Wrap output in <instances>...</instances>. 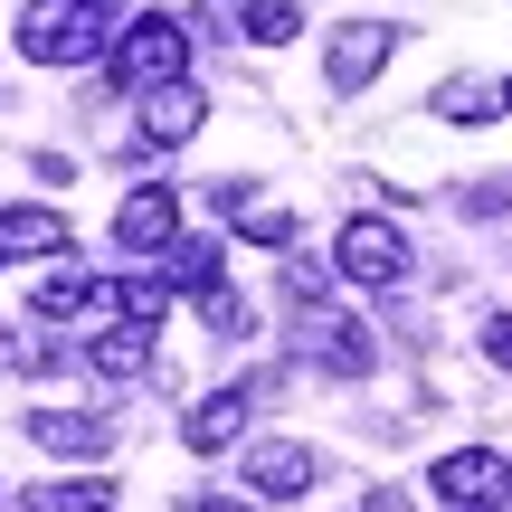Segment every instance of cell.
Instances as JSON below:
<instances>
[{
  "label": "cell",
  "mask_w": 512,
  "mask_h": 512,
  "mask_svg": "<svg viewBox=\"0 0 512 512\" xmlns=\"http://www.w3.org/2000/svg\"><path fill=\"white\" fill-rule=\"evenodd\" d=\"M389 57H399V29H389V19H342V29H332V48H323L332 95H361L370 76L389 67Z\"/></svg>",
  "instance_id": "5b68a950"
},
{
  "label": "cell",
  "mask_w": 512,
  "mask_h": 512,
  "mask_svg": "<svg viewBox=\"0 0 512 512\" xmlns=\"http://www.w3.org/2000/svg\"><path fill=\"white\" fill-rule=\"evenodd\" d=\"M294 228H304L294 209H256V200L238 209V238H247V247H294Z\"/></svg>",
  "instance_id": "ffe728a7"
},
{
  "label": "cell",
  "mask_w": 512,
  "mask_h": 512,
  "mask_svg": "<svg viewBox=\"0 0 512 512\" xmlns=\"http://www.w3.org/2000/svg\"><path fill=\"white\" fill-rule=\"evenodd\" d=\"M190 313H200V332H219V342H247V332H256V323H247V294L228 285V275L190 294Z\"/></svg>",
  "instance_id": "2e32d148"
},
{
  "label": "cell",
  "mask_w": 512,
  "mask_h": 512,
  "mask_svg": "<svg viewBox=\"0 0 512 512\" xmlns=\"http://www.w3.org/2000/svg\"><path fill=\"white\" fill-rule=\"evenodd\" d=\"M181 512H247V494H200V503H181Z\"/></svg>",
  "instance_id": "cb8c5ba5"
},
{
  "label": "cell",
  "mask_w": 512,
  "mask_h": 512,
  "mask_svg": "<svg viewBox=\"0 0 512 512\" xmlns=\"http://www.w3.org/2000/svg\"><path fill=\"white\" fill-rule=\"evenodd\" d=\"M86 10H105V0H86Z\"/></svg>",
  "instance_id": "83f0119b"
},
{
  "label": "cell",
  "mask_w": 512,
  "mask_h": 512,
  "mask_svg": "<svg viewBox=\"0 0 512 512\" xmlns=\"http://www.w3.org/2000/svg\"><path fill=\"white\" fill-rule=\"evenodd\" d=\"M332 266H342V285H370V294H389L408 275V238L389 219H342V238H332Z\"/></svg>",
  "instance_id": "3957f363"
},
{
  "label": "cell",
  "mask_w": 512,
  "mask_h": 512,
  "mask_svg": "<svg viewBox=\"0 0 512 512\" xmlns=\"http://www.w3.org/2000/svg\"><path fill=\"white\" fill-rule=\"evenodd\" d=\"M200 124H209V95L190 86V76H181V86H152V95H133V133H143L152 152H181Z\"/></svg>",
  "instance_id": "52a82bcc"
},
{
  "label": "cell",
  "mask_w": 512,
  "mask_h": 512,
  "mask_svg": "<svg viewBox=\"0 0 512 512\" xmlns=\"http://www.w3.org/2000/svg\"><path fill=\"white\" fill-rule=\"evenodd\" d=\"M219 275H228V238H171L162 247V285L200 294V285H219Z\"/></svg>",
  "instance_id": "9a60e30c"
},
{
  "label": "cell",
  "mask_w": 512,
  "mask_h": 512,
  "mask_svg": "<svg viewBox=\"0 0 512 512\" xmlns=\"http://www.w3.org/2000/svg\"><path fill=\"white\" fill-rule=\"evenodd\" d=\"M313 361H323L332 380H361V370L380 361V342H370L351 313H313Z\"/></svg>",
  "instance_id": "7c38bea8"
},
{
  "label": "cell",
  "mask_w": 512,
  "mask_h": 512,
  "mask_svg": "<svg viewBox=\"0 0 512 512\" xmlns=\"http://www.w3.org/2000/svg\"><path fill=\"white\" fill-rule=\"evenodd\" d=\"M228 19H238V29L256 38V48H285V38L304 29V0H238Z\"/></svg>",
  "instance_id": "e0dca14e"
},
{
  "label": "cell",
  "mask_w": 512,
  "mask_h": 512,
  "mask_svg": "<svg viewBox=\"0 0 512 512\" xmlns=\"http://www.w3.org/2000/svg\"><path fill=\"white\" fill-rule=\"evenodd\" d=\"M29 437L48 456H114V418H95V408H29Z\"/></svg>",
  "instance_id": "30bf717a"
},
{
  "label": "cell",
  "mask_w": 512,
  "mask_h": 512,
  "mask_svg": "<svg viewBox=\"0 0 512 512\" xmlns=\"http://www.w3.org/2000/svg\"><path fill=\"white\" fill-rule=\"evenodd\" d=\"M29 512H114V484L105 475H86V484H38Z\"/></svg>",
  "instance_id": "d6986e66"
},
{
  "label": "cell",
  "mask_w": 512,
  "mask_h": 512,
  "mask_svg": "<svg viewBox=\"0 0 512 512\" xmlns=\"http://www.w3.org/2000/svg\"><path fill=\"white\" fill-rule=\"evenodd\" d=\"M0 266H10V256H0Z\"/></svg>",
  "instance_id": "f1b7e54d"
},
{
  "label": "cell",
  "mask_w": 512,
  "mask_h": 512,
  "mask_svg": "<svg viewBox=\"0 0 512 512\" xmlns=\"http://www.w3.org/2000/svg\"><path fill=\"white\" fill-rule=\"evenodd\" d=\"M456 512H484V503H456Z\"/></svg>",
  "instance_id": "4316f807"
},
{
  "label": "cell",
  "mask_w": 512,
  "mask_h": 512,
  "mask_svg": "<svg viewBox=\"0 0 512 512\" xmlns=\"http://www.w3.org/2000/svg\"><path fill=\"white\" fill-rule=\"evenodd\" d=\"M494 95H503V114H512V76H503V86H494Z\"/></svg>",
  "instance_id": "484cf974"
},
{
  "label": "cell",
  "mask_w": 512,
  "mask_h": 512,
  "mask_svg": "<svg viewBox=\"0 0 512 512\" xmlns=\"http://www.w3.org/2000/svg\"><path fill=\"white\" fill-rule=\"evenodd\" d=\"M105 48H114V29L86 0H29V10H19V57H29V67H86V57H105Z\"/></svg>",
  "instance_id": "6da1fadb"
},
{
  "label": "cell",
  "mask_w": 512,
  "mask_h": 512,
  "mask_svg": "<svg viewBox=\"0 0 512 512\" xmlns=\"http://www.w3.org/2000/svg\"><path fill=\"white\" fill-rule=\"evenodd\" d=\"M238 475H247L256 503H304L313 475H323V456H313V446H294V437H266V446H247Z\"/></svg>",
  "instance_id": "8992f818"
},
{
  "label": "cell",
  "mask_w": 512,
  "mask_h": 512,
  "mask_svg": "<svg viewBox=\"0 0 512 512\" xmlns=\"http://www.w3.org/2000/svg\"><path fill=\"white\" fill-rule=\"evenodd\" d=\"M86 370H95V380H143V370H152V332L143 323H105L86 342Z\"/></svg>",
  "instance_id": "5bb4252c"
},
{
  "label": "cell",
  "mask_w": 512,
  "mask_h": 512,
  "mask_svg": "<svg viewBox=\"0 0 512 512\" xmlns=\"http://www.w3.org/2000/svg\"><path fill=\"white\" fill-rule=\"evenodd\" d=\"M437 114H446V124H494L503 95L484 86V76H446V86H437Z\"/></svg>",
  "instance_id": "ac0fdd59"
},
{
  "label": "cell",
  "mask_w": 512,
  "mask_h": 512,
  "mask_svg": "<svg viewBox=\"0 0 512 512\" xmlns=\"http://www.w3.org/2000/svg\"><path fill=\"white\" fill-rule=\"evenodd\" d=\"M0 370H57V342H38V332L0 323Z\"/></svg>",
  "instance_id": "44dd1931"
},
{
  "label": "cell",
  "mask_w": 512,
  "mask_h": 512,
  "mask_svg": "<svg viewBox=\"0 0 512 512\" xmlns=\"http://www.w3.org/2000/svg\"><path fill=\"white\" fill-rule=\"evenodd\" d=\"M361 512H408V503H399V494H389V484H380V494H370V503H361Z\"/></svg>",
  "instance_id": "d4e9b609"
},
{
  "label": "cell",
  "mask_w": 512,
  "mask_h": 512,
  "mask_svg": "<svg viewBox=\"0 0 512 512\" xmlns=\"http://www.w3.org/2000/svg\"><path fill=\"white\" fill-rule=\"evenodd\" d=\"M0 256H76V238H67L57 209L19 200V209H0Z\"/></svg>",
  "instance_id": "8fae6325"
},
{
  "label": "cell",
  "mask_w": 512,
  "mask_h": 512,
  "mask_svg": "<svg viewBox=\"0 0 512 512\" xmlns=\"http://www.w3.org/2000/svg\"><path fill=\"white\" fill-rule=\"evenodd\" d=\"M247 408H256V389H209V399H190L181 446H190V456H219V446H238V437H247Z\"/></svg>",
  "instance_id": "9c48e42d"
},
{
  "label": "cell",
  "mask_w": 512,
  "mask_h": 512,
  "mask_svg": "<svg viewBox=\"0 0 512 512\" xmlns=\"http://www.w3.org/2000/svg\"><path fill=\"white\" fill-rule=\"evenodd\" d=\"M427 494H437L446 512H456V503H484V512H503V503H512V465L494 456V446H456V456H437Z\"/></svg>",
  "instance_id": "277c9868"
},
{
  "label": "cell",
  "mask_w": 512,
  "mask_h": 512,
  "mask_svg": "<svg viewBox=\"0 0 512 512\" xmlns=\"http://www.w3.org/2000/svg\"><path fill=\"white\" fill-rule=\"evenodd\" d=\"M114 86H133V95H152V86H181L190 76V38H181V19H133V29H114Z\"/></svg>",
  "instance_id": "7a4b0ae2"
},
{
  "label": "cell",
  "mask_w": 512,
  "mask_h": 512,
  "mask_svg": "<svg viewBox=\"0 0 512 512\" xmlns=\"http://www.w3.org/2000/svg\"><path fill=\"white\" fill-rule=\"evenodd\" d=\"M484 361L512 370V313H484Z\"/></svg>",
  "instance_id": "603a6c76"
},
{
  "label": "cell",
  "mask_w": 512,
  "mask_h": 512,
  "mask_svg": "<svg viewBox=\"0 0 512 512\" xmlns=\"http://www.w3.org/2000/svg\"><path fill=\"white\" fill-rule=\"evenodd\" d=\"M323 285H332V275L313 266V256H285V304H304V313H313V304H323Z\"/></svg>",
  "instance_id": "7402d4cb"
},
{
  "label": "cell",
  "mask_w": 512,
  "mask_h": 512,
  "mask_svg": "<svg viewBox=\"0 0 512 512\" xmlns=\"http://www.w3.org/2000/svg\"><path fill=\"white\" fill-rule=\"evenodd\" d=\"M171 238H181V200H171L162 181L124 190V209H114V247H124V256H162Z\"/></svg>",
  "instance_id": "ba28073f"
},
{
  "label": "cell",
  "mask_w": 512,
  "mask_h": 512,
  "mask_svg": "<svg viewBox=\"0 0 512 512\" xmlns=\"http://www.w3.org/2000/svg\"><path fill=\"white\" fill-rule=\"evenodd\" d=\"M29 304H38V323H95V275L67 256V266H48V275H38V294H29Z\"/></svg>",
  "instance_id": "4fadbf2b"
}]
</instances>
